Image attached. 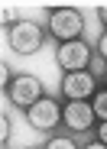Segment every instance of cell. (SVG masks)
<instances>
[{
  "label": "cell",
  "instance_id": "obj_1",
  "mask_svg": "<svg viewBox=\"0 0 107 149\" xmlns=\"http://www.w3.org/2000/svg\"><path fill=\"white\" fill-rule=\"evenodd\" d=\"M45 33L55 39V45L85 36V13L75 7H52L45 10Z\"/></svg>",
  "mask_w": 107,
  "mask_h": 149
},
{
  "label": "cell",
  "instance_id": "obj_2",
  "mask_svg": "<svg viewBox=\"0 0 107 149\" xmlns=\"http://www.w3.org/2000/svg\"><path fill=\"white\" fill-rule=\"evenodd\" d=\"M7 45L16 55H36L45 45V26H39L36 19H20L7 29Z\"/></svg>",
  "mask_w": 107,
  "mask_h": 149
},
{
  "label": "cell",
  "instance_id": "obj_3",
  "mask_svg": "<svg viewBox=\"0 0 107 149\" xmlns=\"http://www.w3.org/2000/svg\"><path fill=\"white\" fill-rule=\"evenodd\" d=\"M39 97H45V84H42V78H36V74H29V71L13 74V81L3 88V101H10L16 110L33 107Z\"/></svg>",
  "mask_w": 107,
  "mask_h": 149
},
{
  "label": "cell",
  "instance_id": "obj_4",
  "mask_svg": "<svg viewBox=\"0 0 107 149\" xmlns=\"http://www.w3.org/2000/svg\"><path fill=\"white\" fill-rule=\"evenodd\" d=\"M94 123H97V113H94L91 101H65V107H62V127L68 133L88 139V133L97 130Z\"/></svg>",
  "mask_w": 107,
  "mask_h": 149
},
{
  "label": "cell",
  "instance_id": "obj_5",
  "mask_svg": "<svg viewBox=\"0 0 107 149\" xmlns=\"http://www.w3.org/2000/svg\"><path fill=\"white\" fill-rule=\"evenodd\" d=\"M23 117H26V123H29L33 130H39V133H55L59 123H62V107H59L55 97L45 94V97H39L33 107H26Z\"/></svg>",
  "mask_w": 107,
  "mask_h": 149
},
{
  "label": "cell",
  "instance_id": "obj_6",
  "mask_svg": "<svg viewBox=\"0 0 107 149\" xmlns=\"http://www.w3.org/2000/svg\"><path fill=\"white\" fill-rule=\"evenodd\" d=\"M101 78L97 74H91L88 68H78V71H62V97L65 101H91V94L97 91Z\"/></svg>",
  "mask_w": 107,
  "mask_h": 149
},
{
  "label": "cell",
  "instance_id": "obj_7",
  "mask_svg": "<svg viewBox=\"0 0 107 149\" xmlns=\"http://www.w3.org/2000/svg\"><path fill=\"white\" fill-rule=\"evenodd\" d=\"M91 45L85 36H78V39H68V42H59L55 49V65L62 71H78V68H88L91 65Z\"/></svg>",
  "mask_w": 107,
  "mask_h": 149
},
{
  "label": "cell",
  "instance_id": "obj_8",
  "mask_svg": "<svg viewBox=\"0 0 107 149\" xmlns=\"http://www.w3.org/2000/svg\"><path fill=\"white\" fill-rule=\"evenodd\" d=\"M81 143H88V139H85V136H75V133H55V136L49 133V139H45L42 146H45V149H78Z\"/></svg>",
  "mask_w": 107,
  "mask_h": 149
},
{
  "label": "cell",
  "instance_id": "obj_9",
  "mask_svg": "<svg viewBox=\"0 0 107 149\" xmlns=\"http://www.w3.org/2000/svg\"><path fill=\"white\" fill-rule=\"evenodd\" d=\"M91 107H94L97 120H107V88H97L91 94Z\"/></svg>",
  "mask_w": 107,
  "mask_h": 149
},
{
  "label": "cell",
  "instance_id": "obj_10",
  "mask_svg": "<svg viewBox=\"0 0 107 149\" xmlns=\"http://www.w3.org/2000/svg\"><path fill=\"white\" fill-rule=\"evenodd\" d=\"M10 130H13V120L7 117V107H3V117H0V146L10 143Z\"/></svg>",
  "mask_w": 107,
  "mask_h": 149
},
{
  "label": "cell",
  "instance_id": "obj_11",
  "mask_svg": "<svg viewBox=\"0 0 107 149\" xmlns=\"http://www.w3.org/2000/svg\"><path fill=\"white\" fill-rule=\"evenodd\" d=\"M94 52H97V55H101V62L107 65V29L97 36V45H94Z\"/></svg>",
  "mask_w": 107,
  "mask_h": 149
},
{
  "label": "cell",
  "instance_id": "obj_12",
  "mask_svg": "<svg viewBox=\"0 0 107 149\" xmlns=\"http://www.w3.org/2000/svg\"><path fill=\"white\" fill-rule=\"evenodd\" d=\"M0 19H3V29H10L13 23H20V16H16V10H13V7H3V16H0Z\"/></svg>",
  "mask_w": 107,
  "mask_h": 149
},
{
  "label": "cell",
  "instance_id": "obj_13",
  "mask_svg": "<svg viewBox=\"0 0 107 149\" xmlns=\"http://www.w3.org/2000/svg\"><path fill=\"white\" fill-rule=\"evenodd\" d=\"M0 81H3V88H7L10 81H13V68H10L7 62H3V65H0Z\"/></svg>",
  "mask_w": 107,
  "mask_h": 149
},
{
  "label": "cell",
  "instance_id": "obj_14",
  "mask_svg": "<svg viewBox=\"0 0 107 149\" xmlns=\"http://www.w3.org/2000/svg\"><path fill=\"white\" fill-rule=\"evenodd\" d=\"M97 139L107 146V120H101V123H97Z\"/></svg>",
  "mask_w": 107,
  "mask_h": 149
},
{
  "label": "cell",
  "instance_id": "obj_15",
  "mask_svg": "<svg viewBox=\"0 0 107 149\" xmlns=\"http://www.w3.org/2000/svg\"><path fill=\"white\" fill-rule=\"evenodd\" d=\"M97 16H101V23L107 26V7H101V10H97Z\"/></svg>",
  "mask_w": 107,
  "mask_h": 149
},
{
  "label": "cell",
  "instance_id": "obj_16",
  "mask_svg": "<svg viewBox=\"0 0 107 149\" xmlns=\"http://www.w3.org/2000/svg\"><path fill=\"white\" fill-rule=\"evenodd\" d=\"M101 81H104V88H107V68H104V74H101Z\"/></svg>",
  "mask_w": 107,
  "mask_h": 149
}]
</instances>
